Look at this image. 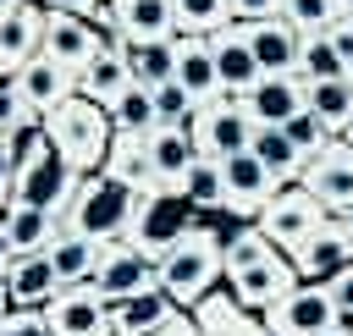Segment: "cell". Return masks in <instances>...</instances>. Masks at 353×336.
<instances>
[{
  "label": "cell",
  "mask_w": 353,
  "mask_h": 336,
  "mask_svg": "<svg viewBox=\"0 0 353 336\" xmlns=\"http://www.w3.org/2000/svg\"><path fill=\"white\" fill-rule=\"evenodd\" d=\"M221 259H226V292H232L243 308H254V314H270V308L298 286L292 259H287L259 226L232 220V226L221 231Z\"/></svg>",
  "instance_id": "1"
},
{
  "label": "cell",
  "mask_w": 353,
  "mask_h": 336,
  "mask_svg": "<svg viewBox=\"0 0 353 336\" xmlns=\"http://www.w3.org/2000/svg\"><path fill=\"white\" fill-rule=\"evenodd\" d=\"M215 286H226V259H221V226H204L193 220L160 259V292L176 303V308H193L204 303Z\"/></svg>",
  "instance_id": "2"
},
{
  "label": "cell",
  "mask_w": 353,
  "mask_h": 336,
  "mask_svg": "<svg viewBox=\"0 0 353 336\" xmlns=\"http://www.w3.org/2000/svg\"><path fill=\"white\" fill-rule=\"evenodd\" d=\"M44 138L55 143V154H61L77 176H94V171H105V154H110L116 127H110V110H99L94 99L72 94L66 105H55V110L44 116Z\"/></svg>",
  "instance_id": "3"
},
{
  "label": "cell",
  "mask_w": 353,
  "mask_h": 336,
  "mask_svg": "<svg viewBox=\"0 0 353 336\" xmlns=\"http://www.w3.org/2000/svg\"><path fill=\"white\" fill-rule=\"evenodd\" d=\"M132 209H138V193L110 182L105 171H94V176L77 182V198L66 209V231H88L99 242H121L127 226H132Z\"/></svg>",
  "instance_id": "4"
},
{
  "label": "cell",
  "mask_w": 353,
  "mask_h": 336,
  "mask_svg": "<svg viewBox=\"0 0 353 336\" xmlns=\"http://www.w3.org/2000/svg\"><path fill=\"white\" fill-rule=\"evenodd\" d=\"M193 220H199V215L188 209V198H182L176 187H149V193H138V209H132V226H127L121 242H132L138 253H149V259L160 264L165 248H171Z\"/></svg>",
  "instance_id": "5"
},
{
  "label": "cell",
  "mask_w": 353,
  "mask_h": 336,
  "mask_svg": "<svg viewBox=\"0 0 353 336\" xmlns=\"http://www.w3.org/2000/svg\"><path fill=\"white\" fill-rule=\"evenodd\" d=\"M193 143H199V160H232V154H243L248 143H254V121H248V110H243V94H215L210 105H199V116H193Z\"/></svg>",
  "instance_id": "6"
},
{
  "label": "cell",
  "mask_w": 353,
  "mask_h": 336,
  "mask_svg": "<svg viewBox=\"0 0 353 336\" xmlns=\"http://www.w3.org/2000/svg\"><path fill=\"white\" fill-rule=\"evenodd\" d=\"M77 182H83V176L55 154V143H44L28 165H17V193H11V204L50 209V215L66 220V209H72V198H77Z\"/></svg>",
  "instance_id": "7"
},
{
  "label": "cell",
  "mask_w": 353,
  "mask_h": 336,
  "mask_svg": "<svg viewBox=\"0 0 353 336\" xmlns=\"http://www.w3.org/2000/svg\"><path fill=\"white\" fill-rule=\"evenodd\" d=\"M325 220H331V215H325V204L292 182V187H281V193H276V198L259 209V220H254V226H259V231H265V237H270L281 253H292V248H298L309 231H320Z\"/></svg>",
  "instance_id": "8"
},
{
  "label": "cell",
  "mask_w": 353,
  "mask_h": 336,
  "mask_svg": "<svg viewBox=\"0 0 353 336\" xmlns=\"http://www.w3.org/2000/svg\"><path fill=\"white\" fill-rule=\"evenodd\" d=\"M94 28L110 39H127V44H165V39H176V11H171V0H105Z\"/></svg>",
  "instance_id": "9"
},
{
  "label": "cell",
  "mask_w": 353,
  "mask_h": 336,
  "mask_svg": "<svg viewBox=\"0 0 353 336\" xmlns=\"http://www.w3.org/2000/svg\"><path fill=\"white\" fill-rule=\"evenodd\" d=\"M221 182H226V220H243V226H254V220H259V209L281 193V182L259 165V154H254V149H243V154L221 160Z\"/></svg>",
  "instance_id": "10"
},
{
  "label": "cell",
  "mask_w": 353,
  "mask_h": 336,
  "mask_svg": "<svg viewBox=\"0 0 353 336\" xmlns=\"http://www.w3.org/2000/svg\"><path fill=\"white\" fill-rule=\"evenodd\" d=\"M342 319H336V303H331V292L325 286H314V281H298L270 314H265V330L270 336H325V330H336Z\"/></svg>",
  "instance_id": "11"
},
{
  "label": "cell",
  "mask_w": 353,
  "mask_h": 336,
  "mask_svg": "<svg viewBox=\"0 0 353 336\" xmlns=\"http://www.w3.org/2000/svg\"><path fill=\"white\" fill-rule=\"evenodd\" d=\"M88 286H94L105 303H127V297H138V292H154V286H160V264H154L149 253H138L132 242H110Z\"/></svg>",
  "instance_id": "12"
},
{
  "label": "cell",
  "mask_w": 353,
  "mask_h": 336,
  "mask_svg": "<svg viewBox=\"0 0 353 336\" xmlns=\"http://www.w3.org/2000/svg\"><path fill=\"white\" fill-rule=\"evenodd\" d=\"M105 50H110V39H105L94 22L66 17V11H50V17H44V55H50V61H61L72 77H83Z\"/></svg>",
  "instance_id": "13"
},
{
  "label": "cell",
  "mask_w": 353,
  "mask_h": 336,
  "mask_svg": "<svg viewBox=\"0 0 353 336\" xmlns=\"http://www.w3.org/2000/svg\"><path fill=\"white\" fill-rule=\"evenodd\" d=\"M298 187H303V193H314V198L325 204V215L353 209V143L331 138V143L309 160V171H303V182H298Z\"/></svg>",
  "instance_id": "14"
},
{
  "label": "cell",
  "mask_w": 353,
  "mask_h": 336,
  "mask_svg": "<svg viewBox=\"0 0 353 336\" xmlns=\"http://www.w3.org/2000/svg\"><path fill=\"white\" fill-rule=\"evenodd\" d=\"M287 259H292L298 281L325 286V281H331L342 264H353V242H347V231H342V226H336V215H331V220H325L320 231H309V237H303V242H298Z\"/></svg>",
  "instance_id": "15"
},
{
  "label": "cell",
  "mask_w": 353,
  "mask_h": 336,
  "mask_svg": "<svg viewBox=\"0 0 353 336\" xmlns=\"http://www.w3.org/2000/svg\"><path fill=\"white\" fill-rule=\"evenodd\" d=\"M248 33V50L259 61L265 77H292L298 61H303V33L287 22V17H270V22H243Z\"/></svg>",
  "instance_id": "16"
},
{
  "label": "cell",
  "mask_w": 353,
  "mask_h": 336,
  "mask_svg": "<svg viewBox=\"0 0 353 336\" xmlns=\"http://www.w3.org/2000/svg\"><path fill=\"white\" fill-rule=\"evenodd\" d=\"M243 110L254 127H287L298 110H309V83L292 72V77H259L248 94H243Z\"/></svg>",
  "instance_id": "17"
},
{
  "label": "cell",
  "mask_w": 353,
  "mask_h": 336,
  "mask_svg": "<svg viewBox=\"0 0 353 336\" xmlns=\"http://www.w3.org/2000/svg\"><path fill=\"white\" fill-rule=\"evenodd\" d=\"M50 336H110V303L94 286H66L50 308Z\"/></svg>",
  "instance_id": "18"
},
{
  "label": "cell",
  "mask_w": 353,
  "mask_h": 336,
  "mask_svg": "<svg viewBox=\"0 0 353 336\" xmlns=\"http://www.w3.org/2000/svg\"><path fill=\"white\" fill-rule=\"evenodd\" d=\"M44 6H22V11H11V17H0V77H17L39 50H44Z\"/></svg>",
  "instance_id": "19"
},
{
  "label": "cell",
  "mask_w": 353,
  "mask_h": 336,
  "mask_svg": "<svg viewBox=\"0 0 353 336\" xmlns=\"http://www.w3.org/2000/svg\"><path fill=\"white\" fill-rule=\"evenodd\" d=\"M210 55H215V72H221V94H248V88L265 77V72H259V61H254V50H248L243 22H232V28L210 33Z\"/></svg>",
  "instance_id": "20"
},
{
  "label": "cell",
  "mask_w": 353,
  "mask_h": 336,
  "mask_svg": "<svg viewBox=\"0 0 353 336\" xmlns=\"http://www.w3.org/2000/svg\"><path fill=\"white\" fill-rule=\"evenodd\" d=\"M188 314H193L199 336H270V330H265V314L243 308L226 286H215V292H210L204 303H193Z\"/></svg>",
  "instance_id": "21"
},
{
  "label": "cell",
  "mask_w": 353,
  "mask_h": 336,
  "mask_svg": "<svg viewBox=\"0 0 353 336\" xmlns=\"http://www.w3.org/2000/svg\"><path fill=\"white\" fill-rule=\"evenodd\" d=\"M11 83L22 88V99H28V105H33L39 116H50L55 105H66V99L77 94V77H72V72H66L61 61H50L44 50H39V55H33V61H28V66H22V72H17Z\"/></svg>",
  "instance_id": "22"
},
{
  "label": "cell",
  "mask_w": 353,
  "mask_h": 336,
  "mask_svg": "<svg viewBox=\"0 0 353 336\" xmlns=\"http://www.w3.org/2000/svg\"><path fill=\"white\" fill-rule=\"evenodd\" d=\"M6 286H11V308H50L66 286L50 264V253H28V259H11L6 270Z\"/></svg>",
  "instance_id": "23"
},
{
  "label": "cell",
  "mask_w": 353,
  "mask_h": 336,
  "mask_svg": "<svg viewBox=\"0 0 353 336\" xmlns=\"http://www.w3.org/2000/svg\"><path fill=\"white\" fill-rule=\"evenodd\" d=\"M149 154H154V187H176L188 182V171L199 165V143L188 127H154L149 132Z\"/></svg>",
  "instance_id": "24"
},
{
  "label": "cell",
  "mask_w": 353,
  "mask_h": 336,
  "mask_svg": "<svg viewBox=\"0 0 353 336\" xmlns=\"http://www.w3.org/2000/svg\"><path fill=\"white\" fill-rule=\"evenodd\" d=\"M0 226H6V242H11L17 259H28V253H50V242L66 231L61 215H50V209H28V204H11V209L0 215Z\"/></svg>",
  "instance_id": "25"
},
{
  "label": "cell",
  "mask_w": 353,
  "mask_h": 336,
  "mask_svg": "<svg viewBox=\"0 0 353 336\" xmlns=\"http://www.w3.org/2000/svg\"><path fill=\"white\" fill-rule=\"evenodd\" d=\"M105 248H110V242H99V237H88V231H61V237L50 242V264H55L61 286H88L94 270H99V259H105Z\"/></svg>",
  "instance_id": "26"
},
{
  "label": "cell",
  "mask_w": 353,
  "mask_h": 336,
  "mask_svg": "<svg viewBox=\"0 0 353 336\" xmlns=\"http://www.w3.org/2000/svg\"><path fill=\"white\" fill-rule=\"evenodd\" d=\"M182 308L154 286V292H138L127 303H110V336H154L160 325H171Z\"/></svg>",
  "instance_id": "27"
},
{
  "label": "cell",
  "mask_w": 353,
  "mask_h": 336,
  "mask_svg": "<svg viewBox=\"0 0 353 336\" xmlns=\"http://www.w3.org/2000/svg\"><path fill=\"white\" fill-rule=\"evenodd\" d=\"M105 176L132 187V193H149L154 187V154H149V138L138 132H116L110 138V154H105Z\"/></svg>",
  "instance_id": "28"
},
{
  "label": "cell",
  "mask_w": 353,
  "mask_h": 336,
  "mask_svg": "<svg viewBox=\"0 0 353 336\" xmlns=\"http://www.w3.org/2000/svg\"><path fill=\"white\" fill-rule=\"evenodd\" d=\"M176 88H188L199 105H210V99L221 94V72H215L210 39H188V33H176Z\"/></svg>",
  "instance_id": "29"
},
{
  "label": "cell",
  "mask_w": 353,
  "mask_h": 336,
  "mask_svg": "<svg viewBox=\"0 0 353 336\" xmlns=\"http://www.w3.org/2000/svg\"><path fill=\"white\" fill-rule=\"evenodd\" d=\"M105 39H110V33H105ZM121 44H127V39H110V50H105V55H99V61H94L83 77H77V94H83V99H94L99 110H110V105H116V99L132 88L127 61H121Z\"/></svg>",
  "instance_id": "30"
},
{
  "label": "cell",
  "mask_w": 353,
  "mask_h": 336,
  "mask_svg": "<svg viewBox=\"0 0 353 336\" xmlns=\"http://www.w3.org/2000/svg\"><path fill=\"white\" fill-rule=\"evenodd\" d=\"M254 154H259V165L281 182V187H292V182H303V171H309V154L281 132V127H254V143H248Z\"/></svg>",
  "instance_id": "31"
},
{
  "label": "cell",
  "mask_w": 353,
  "mask_h": 336,
  "mask_svg": "<svg viewBox=\"0 0 353 336\" xmlns=\"http://www.w3.org/2000/svg\"><path fill=\"white\" fill-rule=\"evenodd\" d=\"M121 61H127V77H132V88H165V83H176V39H165V44H121Z\"/></svg>",
  "instance_id": "32"
},
{
  "label": "cell",
  "mask_w": 353,
  "mask_h": 336,
  "mask_svg": "<svg viewBox=\"0 0 353 336\" xmlns=\"http://www.w3.org/2000/svg\"><path fill=\"white\" fill-rule=\"evenodd\" d=\"M309 116H320V127H325L331 138H342L347 121H353V77L309 83Z\"/></svg>",
  "instance_id": "33"
},
{
  "label": "cell",
  "mask_w": 353,
  "mask_h": 336,
  "mask_svg": "<svg viewBox=\"0 0 353 336\" xmlns=\"http://www.w3.org/2000/svg\"><path fill=\"white\" fill-rule=\"evenodd\" d=\"M182 198L193 215H226V182H221V165L215 160H199L182 182Z\"/></svg>",
  "instance_id": "34"
},
{
  "label": "cell",
  "mask_w": 353,
  "mask_h": 336,
  "mask_svg": "<svg viewBox=\"0 0 353 336\" xmlns=\"http://www.w3.org/2000/svg\"><path fill=\"white\" fill-rule=\"evenodd\" d=\"M171 11H176V33L188 39H210L232 28V0H171Z\"/></svg>",
  "instance_id": "35"
},
{
  "label": "cell",
  "mask_w": 353,
  "mask_h": 336,
  "mask_svg": "<svg viewBox=\"0 0 353 336\" xmlns=\"http://www.w3.org/2000/svg\"><path fill=\"white\" fill-rule=\"evenodd\" d=\"M110 127L116 132H138V138H149L160 121H154V94L149 88H127L116 105H110Z\"/></svg>",
  "instance_id": "36"
},
{
  "label": "cell",
  "mask_w": 353,
  "mask_h": 336,
  "mask_svg": "<svg viewBox=\"0 0 353 336\" xmlns=\"http://www.w3.org/2000/svg\"><path fill=\"white\" fill-rule=\"evenodd\" d=\"M44 116L22 99V88L11 83V77H0V143H11V138H22V132H33Z\"/></svg>",
  "instance_id": "37"
},
{
  "label": "cell",
  "mask_w": 353,
  "mask_h": 336,
  "mask_svg": "<svg viewBox=\"0 0 353 336\" xmlns=\"http://www.w3.org/2000/svg\"><path fill=\"white\" fill-rule=\"evenodd\" d=\"M298 77H303V83H336V77H347V66H342V55L331 50V39H325V33L303 39V61H298Z\"/></svg>",
  "instance_id": "38"
},
{
  "label": "cell",
  "mask_w": 353,
  "mask_h": 336,
  "mask_svg": "<svg viewBox=\"0 0 353 336\" xmlns=\"http://www.w3.org/2000/svg\"><path fill=\"white\" fill-rule=\"evenodd\" d=\"M281 17H287L303 39H314V33H331V22L342 17V6H336V0H281Z\"/></svg>",
  "instance_id": "39"
},
{
  "label": "cell",
  "mask_w": 353,
  "mask_h": 336,
  "mask_svg": "<svg viewBox=\"0 0 353 336\" xmlns=\"http://www.w3.org/2000/svg\"><path fill=\"white\" fill-rule=\"evenodd\" d=\"M193 116H199V99L188 88H176V83L154 88V121L160 127H193Z\"/></svg>",
  "instance_id": "40"
},
{
  "label": "cell",
  "mask_w": 353,
  "mask_h": 336,
  "mask_svg": "<svg viewBox=\"0 0 353 336\" xmlns=\"http://www.w3.org/2000/svg\"><path fill=\"white\" fill-rule=\"evenodd\" d=\"M281 132H287V138H292V143H298V149H303L309 160H314V154H320V149L331 143V132H325V127H320V116H309V110H298V116H292V121H287Z\"/></svg>",
  "instance_id": "41"
},
{
  "label": "cell",
  "mask_w": 353,
  "mask_h": 336,
  "mask_svg": "<svg viewBox=\"0 0 353 336\" xmlns=\"http://www.w3.org/2000/svg\"><path fill=\"white\" fill-rule=\"evenodd\" d=\"M0 336H50V319H44V308H11L0 319Z\"/></svg>",
  "instance_id": "42"
},
{
  "label": "cell",
  "mask_w": 353,
  "mask_h": 336,
  "mask_svg": "<svg viewBox=\"0 0 353 336\" xmlns=\"http://www.w3.org/2000/svg\"><path fill=\"white\" fill-rule=\"evenodd\" d=\"M325 292H331V303H336V319L353 325V264H342V270L325 281Z\"/></svg>",
  "instance_id": "43"
},
{
  "label": "cell",
  "mask_w": 353,
  "mask_h": 336,
  "mask_svg": "<svg viewBox=\"0 0 353 336\" xmlns=\"http://www.w3.org/2000/svg\"><path fill=\"white\" fill-rule=\"evenodd\" d=\"M281 17V0H232V22H270Z\"/></svg>",
  "instance_id": "44"
},
{
  "label": "cell",
  "mask_w": 353,
  "mask_h": 336,
  "mask_svg": "<svg viewBox=\"0 0 353 336\" xmlns=\"http://www.w3.org/2000/svg\"><path fill=\"white\" fill-rule=\"evenodd\" d=\"M33 6L66 11V17H83V22H99V11H105V0H33Z\"/></svg>",
  "instance_id": "45"
},
{
  "label": "cell",
  "mask_w": 353,
  "mask_h": 336,
  "mask_svg": "<svg viewBox=\"0 0 353 336\" xmlns=\"http://www.w3.org/2000/svg\"><path fill=\"white\" fill-rule=\"evenodd\" d=\"M325 39H331V50H336V55H342V66H347V72H353V17H336V22H331V33H325Z\"/></svg>",
  "instance_id": "46"
},
{
  "label": "cell",
  "mask_w": 353,
  "mask_h": 336,
  "mask_svg": "<svg viewBox=\"0 0 353 336\" xmlns=\"http://www.w3.org/2000/svg\"><path fill=\"white\" fill-rule=\"evenodd\" d=\"M11 193H17V160H11V143H0V215L11 209Z\"/></svg>",
  "instance_id": "47"
},
{
  "label": "cell",
  "mask_w": 353,
  "mask_h": 336,
  "mask_svg": "<svg viewBox=\"0 0 353 336\" xmlns=\"http://www.w3.org/2000/svg\"><path fill=\"white\" fill-rule=\"evenodd\" d=\"M154 336H199V325H193V314H188V308H182V314H176V319H171V325H160V330H154Z\"/></svg>",
  "instance_id": "48"
},
{
  "label": "cell",
  "mask_w": 353,
  "mask_h": 336,
  "mask_svg": "<svg viewBox=\"0 0 353 336\" xmlns=\"http://www.w3.org/2000/svg\"><path fill=\"white\" fill-rule=\"evenodd\" d=\"M11 259H17V253H11V242H6V226H0V275L11 270Z\"/></svg>",
  "instance_id": "49"
},
{
  "label": "cell",
  "mask_w": 353,
  "mask_h": 336,
  "mask_svg": "<svg viewBox=\"0 0 353 336\" xmlns=\"http://www.w3.org/2000/svg\"><path fill=\"white\" fill-rule=\"evenodd\" d=\"M11 314V286H6V275H0V319Z\"/></svg>",
  "instance_id": "50"
},
{
  "label": "cell",
  "mask_w": 353,
  "mask_h": 336,
  "mask_svg": "<svg viewBox=\"0 0 353 336\" xmlns=\"http://www.w3.org/2000/svg\"><path fill=\"white\" fill-rule=\"evenodd\" d=\"M336 226H342V231H347V242H353V209H342V215H336Z\"/></svg>",
  "instance_id": "51"
},
{
  "label": "cell",
  "mask_w": 353,
  "mask_h": 336,
  "mask_svg": "<svg viewBox=\"0 0 353 336\" xmlns=\"http://www.w3.org/2000/svg\"><path fill=\"white\" fill-rule=\"evenodd\" d=\"M28 0H0V17H11V11H22Z\"/></svg>",
  "instance_id": "52"
},
{
  "label": "cell",
  "mask_w": 353,
  "mask_h": 336,
  "mask_svg": "<svg viewBox=\"0 0 353 336\" xmlns=\"http://www.w3.org/2000/svg\"><path fill=\"white\" fill-rule=\"evenodd\" d=\"M336 6H342V17H353V0H336Z\"/></svg>",
  "instance_id": "53"
},
{
  "label": "cell",
  "mask_w": 353,
  "mask_h": 336,
  "mask_svg": "<svg viewBox=\"0 0 353 336\" xmlns=\"http://www.w3.org/2000/svg\"><path fill=\"white\" fill-rule=\"evenodd\" d=\"M342 143H353V121H347V132H342Z\"/></svg>",
  "instance_id": "54"
},
{
  "label": "cell",
  "mask_w": 353,
  "mask_h": 336,
  "mask_svg": "<svg viewBox=\"0 0 353 336\" xmlns=\"http://www.w3.org/2000/svg\"><path fill=\"white\" fill-rule=\"evenodd\" d=\"M347 77H353V72H347Z\"/></svg>",
  "instance_id": "55"
},
{
  "label": "cell",
  "mask_w": 353,
  "mask_h": 336,
  "mask_svg": "<svg viewBox=\"0 0 353 336\" xmlns=\"http://www.w3.org/2000/svg\"><path fill=\"white\" fill-rule=\"evenodd\" d=\"M347 330H353V325H347Z\"/></svg>",
  "instance_id": "56"
}]
</instances>
